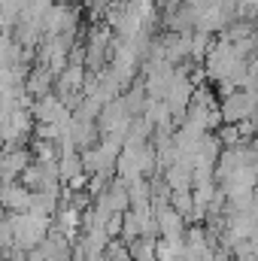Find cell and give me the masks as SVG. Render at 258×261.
Returning <instances> with one entry per match:
<instances>
[{"label": "cell", "instance_id": "obj_1", "mask_svg": "<svg viewBox=\"0 0 258 261\" xmlns=\"http://www.w3.org/2000/svg\"><path fill=\"white\" fill-rule=\"evenodd\" d=\"M219 113H222V125H243L258 113V103L249 91L240 88V91L219 100Z\"/></svg>", "mask_w": 258, "mask_h": 261}, {"label": "cell", "instance_id": "obj_2", "mask_svg": "<svg viewBox=\"0 0 258 261\" xmlns=\"http://www.w3.org/2000/svg\"><path fill=\"white\" fill-rule=\"evenodd\" d=\"M155 203V222H158V231H161V240H183L189 234V222L176 213V206L170 200H152Z\"/></svg>", "mask_w": 258, "mask_h": 261}, {"label": "cell", "instance_id": "obj_3", "mask_svg": "<svg viewBox=\"0 0 258 261\" xmlns=\"http://www.w3.org/2000/svg\"><path fill=\"white\" fill-rule=\"evenodd\" d=\"M34 164L31 146H12L3 152V182H18L21 173Z\"/></svg>", "mask_w": 258, "mask_h": 261}, {"label": "cell", "instance_id": "obj_4", "mask_svg": "<svg viewBox=\"0 0 258 261\" xmlns=\"http://www.w3.org/2000/svg\"><path fill=\"white\" fill-rule=\"evenodd\" d=\"M24 88H28V97H34V100H43V97L55 94V73L43 64H34Z\"/></svg>", "mask_w": 258, "mask_h": 261}, {"label": "cell", "instance_id": "obj_5", "mask_svg": "<svg viewBox=\"0 0 258 261\" xmlns=\"http://www.w3.org/2000/svg\"><path fill=\"white\" fill-rule=\"evenodd\" d=\"M34 192L24 182H3V206L6 213H31Z\"/></svg>", "mask_w": 258, "mask_h": 261}, {"label": "cell", "instance_id": "obj_6", "mask_svg": "<svg viewBox=\"0 0 258 261\" xmlns=\"http://www.w3.org/2000/svg\"><path fill=\"white\" fill-rule=\"evenodd\" d=\"M82 216H85V213H79L76 206L61 203V210L55 213V231H58V234H64L67 240H73V243H76V240H79V237H76V231L82 228Z\"/></svg>", "mask_w": 258, "mask_h": 261}, {"label": "cell", "instance_id": "obj_7", "mask_svg": "<svg viewBox=\"0 0 258 261\" xmlns=\"http://www.w3.org/2000/svg\"><path fill=\"white\" fill-rule=\"evenodd\" d=\"M64 110H67V103L58 94H49L43 100H34V119H37V125H55Z\"/></svg>", "mask_w": 258, "mask_h": 261}, {"label": "cell", "instance_id": "obj_8", "mask_svg": "<svg viewBox=\"0 0 258 261\" xmlns=\"http://www.w3.org/2000/svg\"><path fill=\"white\" fill-rule=\"evenodd\" d=\"M170 203L176 206V213H179L189 225H194V192H176V195L170 197Z\"/></svg>", "mask_w": 258, "mask_h": 261}]
</instances>
